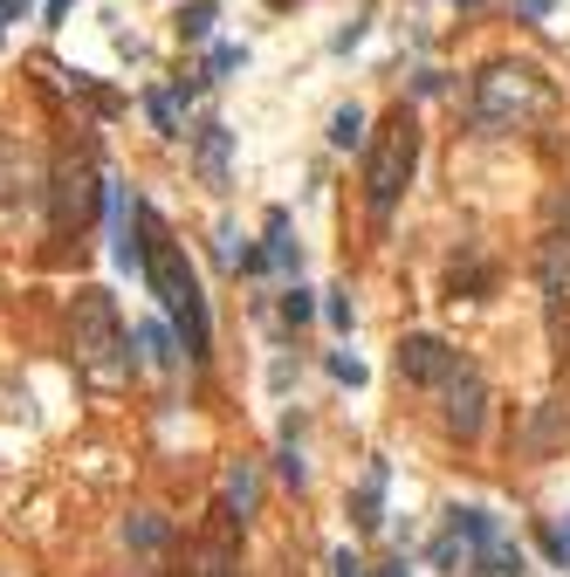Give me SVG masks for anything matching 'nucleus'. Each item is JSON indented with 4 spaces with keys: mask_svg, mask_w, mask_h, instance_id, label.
<instances>
[{
    "mask_svg": "<svg viewBox=\"0 0 570 577\" xmlns=\"http://www.w3.org/2000/svg\"><path fill=\"white\" fill-rule=\"evenodd\" d=\"M447 530H454V536H460V550L475 557V550H488V543L502 536V522L488 516V509H454V522H447Z\"/></svg>",
    "mask_w": 570,
    "mask_h": 577,
    "instance_id": "14",
    "label": "nucleus"
},
{
    "mask_svg": "<svg viewBox=\"0 0 570 577\" xmlns=\"http://www.w3.org/2000/svg\"><path fill=\"white\" fill-rule=\"evenodd\" d=\"M96 193H103V172L96 166H62L56 172V234H83L96 214Z\"/></svg>",
    "mask_w": 570,
    "mask_h": 577,
    "instance_id": "7",
    "label": "nucleus"
},
{
    "mask_svg": "<svg viewBox=\"0 0 570 577\" xmlns=\"http://www.w3.org/2000/svg\"><path fill=\"white\" fill-rule=\"evenodd\" d=\"M269 8H296V0H269Z\"/></svg>",
    "mask_w": 570,
    "mask_h": 577,
    "instance_id": "32",
    "label": "nucleus"
},
{
    "mask_svg": "<svg viewBox=\"0 0 570 577\" xmlns=\"http://www.w3.org/2000/svg\"><path fill=\"white\" fill-rule=\"evenodd\" d=\"M269 261H275L282 275L303 269V254H296V241H289V214H269Z\"/></svg>",
    "mask_w": 570,
    "mask_h": 577,
    "instance_id": "19",
    "label": "nucleus"
},
{
    "mask_svg": "<svg viewBox=\"0 0 570 577\" xmlns=\"http://www.w3.org/2000/svg\"><path fill=\"white\" fill-rule=\"evenodd\" d=\"M69 358L83 364L96 385H124L132 378V351H124V324H117V303L103 288H83L69 309Z\"/></svg>",
    "mask_w": 570,
    "mask_h": 577,
    "instance_id": "3",
    "label": "nucleus"
},
{
    "mask_svg": "<svg viewBox=\"0 0 570 577\" xmlns=\"http://www.w3.org/2000/svg\"><path fill=\"white\" fill-rule=\"evenodd\" d=\"M412 166H420V124H412V111L399 103V111L378 124L372 151H365V206H372V220H385L399 206V193L412 186Z\"/></svg>",
    "mask_w": 570,
    "mask_h": 577,
    "instance_id": "4",
    "label": "nucleus"
},
{
    "mask_svg": "<svg viewBox=\"0 0 570 577\" xmlns=\"http://www.w3.org/2000/svg\"><path fill=\"white\" fill-rule=\"evenodd\" d=\"M317 317V296L309 288H282V324H309Z\"/></svg>",
    "mask_w": 570,
    "mask_h": 577,
    "instance_id": "23",
    "label": "nucleus"
},
{
    "mask_svg": "<svg viewBox=\"0 0 570 577\" xmlns=\"http://www.w3.org/2000/svg\"><path fill=\"white\" fill-rule=\"evenodd\" d=\"M220 488H227V509H235L241 522L254 516V502H262V475H254L248 461H235V467H227V482H220Z\"/></svg>",
    "mask_w": 570,
    "mask_h": 577,
    "instance_id": "15",
    "label": "nucleus"
},
{
    "mask_svg": "<svg viewBox=\"0 0 570 577\" xmlns=\"http://www.w3.org/2000/svg\"><path fill=\"white\" fill-rule=\"evenodd\" d=\"M138 234H145V282H151V296H159L172 317H179V351H186V358H206L214 330H206V296H200L193 269H186V248L166 234V220L151 214V206H138Z\"/></svg>",
    "mask_w": 570,
    "mask_h": 577,
    "instance_id": "1",
    "label": "nucleus"
},
{
    "mask_svg": "<svg viewBox=\"0 0 570 577\" xmlns=\"http://www.w3.org/2000/svg\"><path fill=\"white\" fill-rule=\"evenodd\" d=\"M227 159H235V131H227V124H200L193 131V172H200V186L227 193Z\"/></svg>",
    "mask_w": 570,
    "mask_h": 577,
    "instance_id": "9",
    "label": "nucleus"
},
{
    "mask_svg": "<svg viewBox=\"0 0 570 577\" xmlns=\"http://www.w3.org/2000/svg\"><path fill=\"white\" fill-rule=\"evenodd\" d=\"M241 63H248V48H241V42H220L214 56H206V83H214V76H235Z\"/></svg>",
    "mask_w": 570,
    "mask_h": 577,
    "instance_id": "22",
    "label": "nucleus"
},
{
    "mask_svg": "<svg viewBox=\"0 0 570 577\" xmlns=\"http://www.w3.org/2000/svg\"><path fill=\"white\" fill-rule=\"evenodd\" d=\"M536 282H543V309H550V330L563 337L570 324V227H550L536 248Z\"/></svg>",
    "mask_w": 570,
    "mask_h": 577,
    "instance_id": "5",
    "label": "nucleus"
},
{
    "mask_svg": "<svg viewBox=\"0 0 570 577\" xmlns=\"http://www.w3.org/2000/svg\"><path fill=\"white\" fill-rule=\"evenodd\" d=\"M282 482H296V488H303V454H296V448H282Z\"/></svg>",
    "mask_w": 570,
    "mask_h": 577,
    "instance_id": "27",
    "label": "nucleus"
},
{
    "mask_svg": "<svg viewBox=\"0 0 570 577\" xmlns=\"http://www.w3.org/2000/svg\"><path fill=\"white\" fill-rule=\"evenodd\" d=\"M179 103H186L179 90H151V97H145V111H151V124H159V138H186V124H179Z\"/></svg>",
    "mask_w": 570,
    "mask_h": 577,
    "instance_id": "18",
    "label": "nucleus"
},
{
    "mask_svg": "<svg viewBox=\"0 0 570 577\" xmlns=\"http://www.w3.org/2000/svg\"><path fill=\"white\" fill-rule=\"evenodd\" d=\"M330 145H344V151L365 145V111H357V103H344V111L330 117Z\"/></svg>",
    "mask_w": 570,
    "mask_h": 577,
    "instance_id": "21",
    "label": "nucleus"
},
{
    "mask_svg": "<svg viewBox=\"0 0 570 577\" xmlns=\"http://www.w3.org/2000/svg\"><path fill=\"white\" fill-rule=\"evenodd\" d=\"M330 378H344V385H365V364H357L351 351H330Z\"/></svg>",
    "mask_w": 570,
    "mask_h": 577,
    "instance_id": "24",
    "label": "nucleus"
},
{
    "mask_svg": "<svg viewBox=\"0 0 570 577\" xmlns=\"http://www.w3.org/2000/svg\"><path fill=\"white\" fill-rule=\"evenodd\" d=\"M351 522L357 530H385V461L365 467V482H357V495H351Z\"/></svg>",
    "mask_w": 570,
    "mask_h": 577,
    "instance_id": "13",
    "label": "nucleus"
},
{
    "mask_svg": "<svg viewBox=\"0 0 570 577\" xmlns=\"http://www.w3.org/2000/svg\"><path fill=\"white\" fill-rule=\"evenodd\" d=\"M523 448L543 461V454H557V448H570V412L563 406H536V419H529V433H523Z\"/></svg>",
    "mask_w": 570,
    "mask_h": 577,
    "instance_id": "12",
    "label": "nucleus"
},
{
    "mask_svg": "<svg viewBox=\"0 0 570 577\" xmlns=\"http://www.w3.org/2000/svg\"><path fill=\"white\" fill-rule=\"evenodd\" d=\"M454 372H460V351L447 344V337H433V330L399 337V378L406 385H447Z\"/></svg>",
    "mask_w": 570,
    "mask_h": 577,
    "instance_id": "6",
    "label": "nucleus"
},
{
    "mask_svg": "<svg viewBox=\"0 0 570 577\" xmlns=\"http://www.w3.org/2000/svg\"><path fill=\"white\" fill-rule=\"evenodd\" d=\"M166 516H132V522H124V543H132V550H166Z\"/></svg>",
    "mask_w": 570,
    "mask_h": 577,
    "instance_id": "20",
    "label": "nucleus"
},
{
    "mask_svg": "<svg viewBox=\"0 0 570 577\" xmlns=\"http://www.w3.org/2000/svg\"><path fill=\"white\" fill-rule=\"evenodd\" d=\"M460 8H488V0H460Z\"/></svg>",
    "mask_w": 570,
    "mask_h": 577,
    "instance_id": "31",
    "label": "nucleus"
},
{
    "mask_svg": "<svg viewBox=\"0 0 570 577\" xmlns=\"http://www.w3.org/2000/svg\"><path fill=\"white\" fill-rule=\"evenodd\" d=\"M557 117V90L536 63H488L475 76V124L481 131H536Z\"/></svg>",
    "mask_w": 570,
    "mask_h": 577,
    "instance_id": "2",
    "label": "nucleus"
},
{
    "mask_svg": "<svg viewBox=\"0 0 570 577\" xmlns=\"http://www.w3.org/2000/svg\"><path fill=\"white\" fill-rule=\"evenodd\" d=\"M323 317H330V324H337V330H351V296H344V288H337V296H330V303H323Z\"/></svg>",
    "mask_w": 570,
    "mask_h": 577,
    "instance_id": "25",
    "label": "nucleus"
},
{
    "mask_svg": "<svg viewBox=\"0 0 570 577\" xmlns=\"http://www.w3.org/2000/svg\"><path fill=\"white\" fill-rule=\"evenodd\" d=\"M235 509H220V536H206L200 550H193V577H235L241 570V557H235Z\"/></svg>",
    "mask_w": 570,
    "mask_h": 577,
    "instance_id": "11",
    "label": "nucleus"
},
{
    "mask_svg": "<svg viewBox=\"0 0 570 577\" xmlns=\"http://www.w3.org/2000/svg\"><path fill=\"white\" fill-rule=\"evenodd\" d=\"M138 351H145V364H179V337L166 330V324H138Z\"/></svg>",
    "mask_w": 570,
    "mask_h": 577,
    "instance_id": "17",
    "label": "nucleus"
},
{
    "mask_svg": "<svg viewBox=\"0 0 570 577\" xmlns=\"http://www.w3.org/2000/svg\"><path fill=\"white\" fill-rule=\"evenodd\" d=\"M35 186H42L35 145H29V138H0V206L21 200V193H35Z\"/></svg>",
    "mask_w": 570,
    "mask_h": 577,
    "instance_id": "10",
    "label": "nucleus"
},
{
    "mask_svg": "<svg viewBox=\"0 0 570 577\" xmlns=\"http://www.w3.org/2000/svg\"><path fill=\"white\" fill-rule=\"evenodd\" d=\"M447 427L460 440H481V427H488V385H481V372H468V364L447 378Z\"/></svg>",
    "mask_w": 570,
    "mask_h": 577,
    "instance_id": "8",
    "label": "nucleus"
},
{
    "mask_svg": "<svg viewBox=\"0 0 570 577\" xmlns=\"http://www.w3.org/2000/svg\"><path fill=\"white\" fill-rule=\"evenodd\" d=\"M385 577H406V564H392V570H385Z\"/></svg>",
    "mask_w": 570,
    "mask_h": 577,
    "instance_id": "30",
    "label": "nucleus"
},
{
    "mask_svg": "<svg viewBox=\"0 0 570 577\" xmlns=\"http://www.w3.org/2000/svg\"><path fill=\"white\" fill-rule=\"evenodd\" d=\"M69 8H76V0H48V8H42V21H48V29H62V21H69Z\"/></svg>",
    "mask_w": 570,
    "mask_h": 577,
    "instance_id": "28",
    "label": "nucleus"
},
{
    "mask_svg": "<svg viewBox=\"0 0 570 577\" xmlns=\"http://www.w3.org/2000/svg\"><path fill=\"white\" fill-rule=\"evenodd\" d=\"M21 14H29V0H0V29H14Z\"/></svg>",
    "mask_w": 570,
    "mask_h": 577,
    "instance_id": "29",
    "label": "nucleus"
},
{
    "mask_svg": "<svg viewBox=\"0 0 570 577\" xmlns=\"http://www.w3.org/2000/svg\"><path fill=\"white\" fill-rule=\"evenodd\" d=\"M214 21H220V0H186V8H179V42H206Z\"/></svg>",
    "mask_w": 570,
    "mask_h": 577,
    "instance_id": "16",
    "label": "nucleus"
},
{
    "mask_svg": "<svg viewBox=\"0 0 570 577\" xmlns=\"http://www.w3.org/2000/svg\"><path fill=\"white\" fill-rule=\"evenodd\" d=\"M509 8H515V14H529V21H550V14H557V0H509Z\"/></svg>",
    "mask_w": 570,
    "mask_h": 577,
    "instance_id": "26",
    "label": "nucleus"
}]
</instances>
